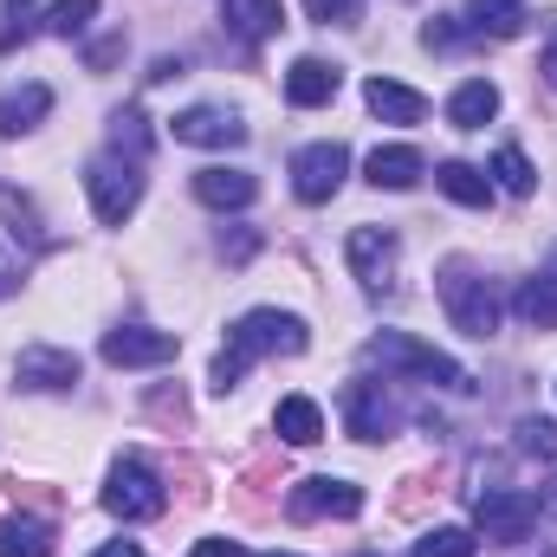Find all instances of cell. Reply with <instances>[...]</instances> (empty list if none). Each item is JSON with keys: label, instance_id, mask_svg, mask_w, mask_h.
<instances>
[{"label": "cell", "instance_id": "obj_37", "mask_svg": "<svg viewBox=\"0 0 557 557\" xmlns=\"http://www.w3.org/2000/svg\"><path fill=\"white\" fill-rule=\"evenodd\" d=\"M545 512H552V519H557V480H552V486H545Z\"/></svg>", "mask_w": 557, "mask_h": 557}, {"label": "cell", "instance_id": "obj_12", "mask_svg": "<svg viewBox=\"0 0 557 557\" xmlns=\"http://www.w3.org/2000/svg\"><path fill=\"white\" fill-rule=\"evenodd\" d=\"M175 143H195V149H240V143H247V124L227 117V111L195 104V111L175 117Z\"/></svg>", "mask_w": 557, "mask_h": 557}, {"label": "cell", "instance_id": "obj_10", "mask_svg": "<svg viewBox=\"0 0 557 557\" xmlns=\"http://www.w3.org/2000/svg\"><path fill=\"white\" fill-rule=\"evenodd\" d=\"M396 253H403V247H396V234H389V227H357V234L344 240L350 273L363 278L370 292H383V285L396 278Z\"/></svg>", "mask_w": 557, "mask_h": 557}, {"label": "cell", "instance_id": "obj_25", "mask_svg": "<svg viewBox=\"0 0 557 557\" xmlns=\"http://www.w3.org/2000/svg\"><path fill=\"white\" fill-rule=\"evenodd\" d=\"M512 311L532 324V331H557V278H525L519 285V298H512Z\"/></svg>", "mask_w": 557, "mask_h": 557}, {"label": "cell", "instance_id": "obj_31", "mask_svg": "<svg viewBox=\"0 0 557 557\" xmlns=\"http://www.w3.org/2000/svg\"><path fill=\"white\" fill-rule=\"evenodd\" d=\"M305 13H311L318 26H350V20L363 13V0H305Z\"/></svg>", "mask_w": 557, "mask_h": 557}, {"label": "cell", "instance_id": "obj_34", "mask_svg": "<svg viewBox=\"0 0 557 557\" xmlns=\"http://www.w3.org/2000/svg\"><path fill=\"white\" fill-rule=\"evenodd\" d=\"M91 557H143V545H137V539H111L104 552H91Z\"/></svg>", "mask_w": 557, "mask_h": 557}, {"label": "cell", "instance_id": "obj_1", "mask_svg": "<svg viewBox=\"0 0 557 557\" xmlns=\"http://www.w3.org/2000/svg\"><path fill=\"white\" fill-rule=\"evenodd\" d=\"M273 350H285V357H298L305 350V324L292 318V311H273V305H260V311H247L234 331H227V350L214 357V389L227 396L260 357H273Z\"/></svg>", "mask_w": 557, "mask_h": 557}, {"label": "cell", "instance_id": "obj_7", "mask_svg": "<svg viewBox=\"0 0 557 557\" xmlns=\"http://www.w3.org/2000/svg\"><path fill=\"white\" fill-rule=\"evenodd\" d=\"M473 519H480L486 539L519 545V539H532V525H539V499H532V493H512V486H493V493H480Z\"/></svg>", "mask_w": 557, "mask_h": 557}, {"label": "cell", "instance_id": "obj_30", "mask_svg": "<svg viewBox=\"0 0 557 557\" xmlns=\"http://www.w3.org/2000/svg\"><path fill=\"white\" fill-rule=\"evenodd\" d=\"M33 20H39V13H33V0H7V13H0V52H7L13 39H26V33H33Z\"/></svg>", "mask_w": 557, "mask_h": 557}, {"label": "cell", "instance_id": "obj_36", "mask_svg": "<svg viewBox=\"0 0 557 557\" xmlns=\"http://www.w3.org/2000/svg\"><path fill=\"white\" fill-rule=\"evenodd\" d=\"M545 78L557 85V46H545Z\"/></svg>", "mask_w": 557, "mask_h": 557}, {"label": "cell", "instance_id": "obj_2", "mask_svg": "<svg viewBox=\"0 0 557 557\" xmlns=\"http://www.w3.org/2000/svg\"><path fill=\"white\" fill-rule=\"evenodd\" d=\"M370 357L383 363V370H403V376H416V383H441V389H473V376L447 357V350H434V344H421L409 331H383L376 344H370Z\"/></svg>", "mask_w": 557, "mask_h": 557}, {"label": "cell", "instance_id": "obj_32", "mask_svg": "<svg viewBox=\"0 0 557 557\" xmlns=\"http://www.w3.org/2000/svg\"><path fill=\"white\" fill-rule=\"evenodd\" d=\"M111 143H117V149L131 143V162H137L143 149H149V131H143V117H137V111H124V117H117V131H111Z\"/></svg>", "mask_w": 557, "mask_h": 557}, {"label": "cell", "instance_id": "obj_27", "mask_svg": "<svg viewBox=\"0 0 557 557\" xmlns=\"http://www.w3.org/2000/svg\"><path fill=\"white\" fill-rule=\"evenodd\" d=\"M493 175H499L506 195H532V188H539V169L525 162V149H499V156H493Z\"/></svg>", "mask_w": 557, "mask_h": 557}, {"label": "cell", "instance_id": "obj_5", "mask_svg": "<svg viewBox=\"0 0 557 557\" xmlns=\"http://www.w3.org/2000/svg\"><path fill=\"white\" fill-rule=\"evenodd\" d=\"M85 195H91V208H98L104 227H124V221L137 214V201H143L137 162H124V156H98V162L85 169Z\"/></svg>", "mask_w": 557, "mask_h": 557}, {"label": "cell", "instance_id": "obj_3", "mask_svg": "<svg viewBox=\"0 0 557 557\" xmlns=\"http://www.w3.org/2000/svg\"><path fill=\"white\" fill-rule=\"evenodd\" d=\"M441 305H447L454 331H467V337H493V331H499V298H493V285L473 273V267H460V260L441 273Z\"/></svg>", "mask_w": 557, "mask_h": 557}, {"label": "cell", "instance_id": "obj_29", "mask_svg": "<svg viewBox=\"0 0 557 557\" xmlns=\"http://www.w3.org/2000/svg\"><path fill=\"white\" fill-rule=\"evenodd\" d=\"M519 454H532V460H557V421L552 416H525L519 421Z\"/></svg>", "mask_w": 557, "mask_h": 557}, {"label": "cell", "instance_id": "obj_23", "mask_svg": "<svg viewBox=\"0 0 557 557\" xmlns=\"http://www.w3.org/2000/svg\"><path fill=\"white\" fill-rule=\"evenodd\" d=\"M344 409H350V434H363V441H383V434H389V403H383L370 383H350Z\"/></svg>", "mask_w": 557, "mask_h": 557}, {"label": "cell", "instance_id": "obj_40", "mask_svg": "<svg viewBox=\"0 0 557 557\" xmlns=\"http://www.w3.org/2000/svg\"><path fill=\"white\" fill-rule=\"evenodd\" d=\"M552 260H557V253H552Z\"/></svg>", "mask_w": 557, "mask_h": 557}, {"label": "cell", "instance_id": "obj_8", "mask_svg": "<svg viewBox=\"0 0 557 557\" xmlns=\"http://www.w3.org/2000/svg\"><path fill=\"white\" fill-rule=\"evenodd\" d=\"M175 331H156V324H124L104 337V363L111 370H156V363H175Z\"/></svg>", "mask_w": 557, "mask_h": 557}, {"label": "cell", "instance_id": "obj_20", "mask_svg": "<svg viewBox=\"0 0 557 557\" xmlns=\"http://www.w3.org/2000/svg\"><path fill=\"white\" fill-rule=\"evenodd\" d=\"M46 111H52V91H46V85H20V91H7V98H0V137L33 131Z\"/></svg>", "mask_w": 557, "mask_h": 557}, {"label": "cell", "instance_id": "obj_6", "mask_svg": "<svg viewBox=\"0 0 557 557\" xmlns=\"http://www.w3.org/2000/svg\"><path fill=\"white\" fill-rule=\"evenodd\" d=\"M344 175H350V149L344 143H305L298 156H292V188H298V201H331L337 188H344Z\"/></svg>", "mask_w": 557, "mask_h": 557}, {"label": "cell", "instance_id": "obj_4", "mask_svg": "<svg viewBox=\"0 0 557 557\" xmlns=\"http://www.w3.org/2000/svg\"><path fill=\"white\" fill-rule=\"evenodd\" d=\"M169 506V493H162V473L137 460V454H124L117 467H111V480H104V512H117V519H156Z\"/></svg>", "mask_w": 557, "mask_h": 557}, {"label": "cell", "instance_id": "obj_15", "mask_svg": "<svg viewBox=\"0 0 557 557\" xmlns=\"http://www.w3.org/2000/svg\"><path fill=\"white\" fill-rule=\"evenodd\" d=\"M421 149H409V143H376L370 149V162H363V175L376 182V188H416L421 182Z\"/></svg>", "mask_w": 557, "mask_h": 557}, {"label": "cell", "instance_id": "obj_17", "mask_svg": "<svg viewBox=\"0 0 557 557\" xmlns=\"http://www.w3.org/2000/svg\"><path fill=\"white\" fill-rule=\"evenodd\" d=\"M195 195L208 201V208H247L253 195H260V182L247 175V169H195Z\"/></svg>", "mask_w": 557, "mask_h": 557}, {"label": "cell", "instance_id": "obj_24", "mask_svg": "<svg viewBox=\"0 0 557 557\" xmlns=\"http://www.w3.org/2000/svg\"><path fill=\"white\" fill-rule=\"evenodd\" d=\"M467 26L493 33V39H512L525 26V0H467Z\"/></svg>", "mask_w": 557, "mask_h": 557}, {"label": "cell", "instance_id": "obj_18", "mask_svg": "<svg viewBox=\"0 0 557 557\" xmlns=\"http://www.w3.org/2000/svg\"><path fill=\"white\" fill-rule=\"evenodd\" d=\"M434 182H441V195L460 201V208H486V201H493V175L473 169V162H441Z\"/></svg>", "mask_w": 557, "mask_h": 557}, {"label": "cell", "instance_id": "obj_26", "mask_svg": "<svg viewBox=\"0 0 557 557\" xmlns=\"http://www.w3.org/2000/svg\"><path fill=\"white\" fill-rule=\"evenodd\" d=\"M91 20H98V0H52L39 26H46L52 39H78V33H85Z\"/></svg>", "mask_w": 557, "mask_h": 557}, {"label": "cell", "instance_id": "obj_19", "mask_svg": "<svg viewBox=\"0 0 557 557\" xmlns=\"http://www.w3.org/2000/svg\"><path fill=\"white\" fill-rule=\"evenodd\" d=\"M273 428L292 441V447H311V441H324V409L311 403V396H285L273 409Z\"/></svg>", "mask_w": 557, "mask_h": 557}, {"label": "cell", "instance_id": "obj_21", "mask_svg": "<svg viewBox=\"0 0 557 557\" xmlns=\"http://www.w3.org/2000/svg\"><path fill=\"white\" fill-rule=\"evenodd\" d=\"M52 552H59V539H52L46 519H7L0 525V557H52Z\"/></svg>", "mask_w": 557, "mask_h": 557}, {"label": "cell", "instance_id": "obj_14", "mask_svg": "<svg viewBox=\"0 0 557 557\" xmlns=\"http://www.w3.org/2000/svg\"><path fill=\"white\" fill-rule=\"evenodd\" d=\"M493 117H499V85H493V78L454 85V98H447V124H454V131H486Z\"/></svg>", "mask_w": 557, "mask_h": 557}, {"label": "cell", "instance_id": "obj_13", "mask_svg": "<svg viewBox=\"0 0 557 557\" xmlns=\"http://www.w3.org/2000/svg\"><path fill=\"white\" fill-rule=\"evenodd\" d=\"M337 85H344V72H337L331 59H298V65L285 72V98H292L298 111L331 104V98H337Z\"/></svg>", "mask_w": 557, "mask_h": 557}, {"label": "cell", "instance_id": "obj_38", "mask_svg": "<svg viewBox=\"0 0 557 557\" xmlns=\"http://www.w3.org/2000/svg\"><path fill=\"white\" fill-rule=\"evenodd\" d=\"M267 557H292V552H267Z\"/></svg>", "mask_w": 557, "mask_h": 557}, {"label": "cell", "instance_id": "obj_9", "mask_svg": "<svg viewBox=\"0 0 557 557\" xmlns=\"http://www.w3.org/2000/svg\"><path fill=\"white\" fill-rule=\"evenodd\" d=\"M13 383H20V389H39V396L72 389V383H78V357H72V350H52V344H26V350L13 357Z\"/></svg>", "mask_w": 557, "mask_h": 557}, {"label": "cell", "instance_id": "obj_16", "mask_svg": "<svg viewBox=\"0 0 557 557\" xmlns=\"http://www.w3.org/2000/svg\"><path fill=\"white\" fill-rule=\"evenodd\" d=\"M363 104H370L383 124H421V117H428V98L409 91V85H396V78H370V85H363Z\"/></svg>", "mask_w": 557, "mask_h": 557}, {"label": "cell", "instance_id": "obj_35", "mask_svg": "<svg viewBox=\"0 0 557 557\" xmlns=\"http://www.w3.org/2000/svg\"><path fill=\"white\" fill-rule=\"evenodd\" d=\"M13 285H20V267H13V260H7V253H0V298H7V292H13Z\"/></svg>", "mask_w": 557, "mask_h": 557}, {"label": "cell", "instance_id": "obj_28", "mask_svg": "<svg viewBox=\"0 0 557 557\" xmlns=\"http://www.w3.org/2000/svg\"><path fill=\"white\" fill-rule=\"evenodd\" d=\"M473 552H480V539L460 532V525H434V532L416 545V557H473Z\"/></svg>", "mask_w": 557, "mask_h": 557}, {"label": "cell", "instance_id": "obj_33", "mask_svg": "<svg viewBox=\"0 0 557 557\" xmlns=\"http://www.w3.org/2000/svg\"><path fill=\"white\" fill-rule=\"evenodd\" d=\"M195 557H247V552H240L234 539H201V545H195Z\"/></svg>", "mask_w": 557, "mask_h": 557}, {"label": "cell", "instance_id": "obj_11", "mask_svg": "<svg viewBox=\"0 0 557 557\" xmlns=\"http://www.w3.org/2000/svg\"><path fill=\"white\" fill-rule=\"evenodd\" d=\"M357 512H363V486H350V480L292 486V519H357Z\"/></svg>", "mask_w": 557, "mask_h": 557}, {"label": "cell", "instance_id": "obj_39", "mask_svg": "<svg viewBox=\"0 0 557 557\" xmlns=\"http://www.w3.org/2000/svg\"><path fill=\"white\" fill-rule=\"evenodd\" d=\"M545 557H557V552H545Z\"/></svg>", "mask_w": 557, "mask_h": 557}, {"label": "cell", "instance_id": "obj_22", "mask_svg": "<svg viewBox=\"0 0 557 557\" xmlns=\"http://www.w3.org/2000/svg\"><path fill=\"white\" fill-rule=\"evenodd\" d=\"M227 26L240 39H267L285 26V0H227Z\"/></svg>", "mask_w": 557, "mask_h": 557}]
</instances>
